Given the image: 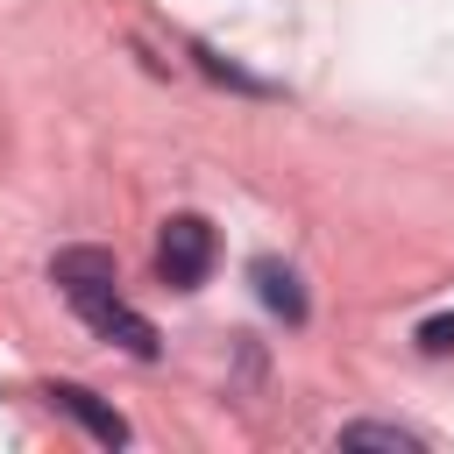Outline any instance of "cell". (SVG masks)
<instances>
[{"label": "cell", "mask_w": 454, "mask_h": 454, "mask_svg": "<svg viewBox=\"0 0 454 454\" xmlns=\"http://www.w3.org/2000/svg\"><path fill=\"white\" fill-rule=\"evenodd\" d=\"M50 397H57V411H71V419H78V426H85L99 447H121V440H128V419H121V411H106V404H99L85 383H57Z\"/></svg>", "instance_id": "cell-3"}, {"label": "cell", "mask_w": 454, "mask_h": 454, "mask_svg": "<svg viewBox=\"0 0 454 454\" xmlns=\"http://www.w3.org/2000/svg\"><path fill=\"white\" fill-rule=\"evenodd\" d=\"M255 291H262V305H270V312H284L291 326L305 319V291H298V277H291L284 262H270V255H262V262H255Z\"/></svg>", "instance_id": "cell-4"}, {"label": "cell", "mask_w": 454, "mask_h": 454, "mask_svg": "<svg viewBox=\"0 0 454 454\" xmlns=\"http://www.w3.org/2000/svg\"><path fill=\"white\" fill-rule=\"evenodd\" d=\"M340 447H397V454H419L426 440H419L411 426H383V419H355V426H340Z\"/></svg>", "instance_id": "cell-5"}, {"label": "cell", "mask_w": 454, "mask_h": 454, "mask_svg": "<svg viewBox=\"0 0 454 454\" xmlns=\"http://www.w3.org/2000/svg\"><path fill=\"white\" fill-rule=\"evenodd\" d=\"M419 348H426V355H454V312H447V319H426V326H419Z\"/></svg>", "instance_id": "cell-6"}, {"label": "cell", "mask_w": 454, "mask_h": 454, "mask_svg": "<svg viewBox=\"0 0 454 454\" xmlns=\"http://www.w3.org/2000/svg\"><path fill=\"white\" fill-rule=\"evenodd\" d=\"M64 298H71V312H78L92 333L121 340V348H128V355H142V362L156 355V326H149V319H142V312L121 298V277H114V284H85V291H64Z\"/></svg>", "instance_id": "cell-1"}, {"label": "cell", "mask_w": 454, "mask_h": 454, "mask_svg": "<svg viewBox=\"0 0 454 454\" xmlns=\"http://www.w3.org/2000/svg\"><path fill=\"white\" fill-rule=\"evenodd\" d=\"M206 270H213V227L199 213H170L163 234H156V277L170 291H199Z\"/></svg>", "instance_id": "cell-2"}]
</instances>
